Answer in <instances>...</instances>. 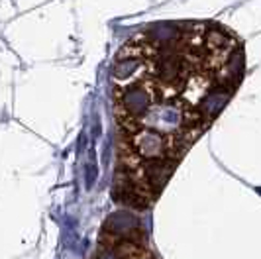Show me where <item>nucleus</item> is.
I'll use <instances>...</instances> for the list:
<instances>
[{
    "label": "nucleus",
    "instance_id": "obj_1",
    "mask_svg": "<svg viewBox=\"0 0 261 259\" xmlns=\"http://www.w3.org/2000/svg\"><path fill=\"white\" fill-rule=\"evenodd\" d=\"M116 96L118 120H120V126L128 134L140 128L144 116L149 112V108L159 98L157 92L145 81H134V83L120 85V91H118Z\"/></svg>",
    "mask_w": 261,
    "mask_h": 259
},
{
    "label": "nucleus",
    "instance_id": "obj_2",
    "mask_svg": "<svg viewBox=\"0 0 261 259\" xmlns=\"http://www.w3.org/2000/svg\"><path fill=\"white\" fill-rule=\"evenodd\" d=\"M138 228H140V222L128 210L112 212L105 222V232L110 234V236H116V238H128Z\"/></svg>",
    "mask_w": 261,
    "mask_h": 259
},
{
    "label": "nucleus",
    "instance_id": "obj_3",
    "mask_svg": "<svg viewBox=\"0 0 261 259\" xmlns=\"http://www.w3.org/2000/svg\"><path fill=\"white\" fill-rule=\"evenodd\" d=\"M94 259H122V257H120V253H118L116 249H102V251H98V255Z\"/></svg>",
    "mask_w": 261,
    "mask_h": 259
}]
</instances>
